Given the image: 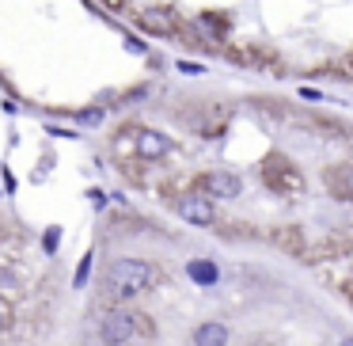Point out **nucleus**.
<instances>
[{"label":"nucleus","instance_id":"nucleus-10","mask_svg":"<svg viewBox=\"0 0 353 346\" xmlns=\"http://www.w3.org/2000/svg\"><path fill=\"white\" fill-rule=\"evenodd\" d=\"M163 19H175V16H171V12H163V8H148V12H145V23L152 27V31L168 35V31H171V23H163Z\"/></svg>","mask_w":353,"mask_h":346},{"label":"nucleus","instance_id":"nucleus-3","mask_svg":"<svg viewBox=\"0 0 353 346\" xmlns=\"http://www.w3.org/2000/svg\"><path fill=\"white\" fill-rule=\"evenodd\" d=\"M262 179H266V186H274V191L281 194H292L304 186V175H300L296 164H289L285 156H270L266 164H262Z\"/></svg>","mask_w":353,"mask_h":346},{"label":"nucleus","instance_id":"nucleus-7","mask_svg":"<svg viewBox=\"0 0 353 346\" xmlns=\"http://www.w3.org/2000/svg\"><path fill=\"white\" fill-rule=\"evenodd\" d=\"M327 191L334 194L338 202H353V164L330 168V175H327Z\"/></svg>","mask_w":353,"mask_h":346},{"label":"nucleus","instance_id":"nucleus-2","mask_svg":"<svg viewBox=\"0 0 353 346\" xmlns=\"http://www.w3.org/2000/svg\"><path fill=\"white\" fill-rule=\"evenodd\" d=\"M137 323H145V320L133 316V312H125V308H110V312L103 316V323H99V335H103L107 346H125L133 335H137Z\"/></svg>","mask_w":353,"mask_h":346},{"label":"nucleus","instance_id":"nucleus-15","mask_svg":"<svg viewBox=\"0 0 353 346\" xmlns=\"http://www.w3.org/2000/svg\"><path fill=\"white\" fill-rule=\"evenodd\" d=\"M345 65H350V69H353V57H350V61H345Z\"/></svg>","mask_w":353,"mask_h":346},{"label":"nucleus","instance_id":"nucleus-8","mask_svg":"<svg viewBox=\"0 0 353 346\" xmlns=\"http://www.w3.org/2000/svg\"><path fill=\"white\" fill-rule=\"evenodd\" d=\"M194 346H228V327L216 320L201 323L198 331H194Z\"/></svg>","mask_w":353,"mask_h":346},{"label":"nucleus","instance_id":"nucleus-6","mask_svg":"<svg viewBox=\"0 0 353 346\" xmlns=\"http://www.w3.org/2000/svg\"><path fill=\"white\" fill-rule=\"evenodd\" d=\"M137 153L145 156V160H160V156L171 153V141L163 137L160 130H141L137 133Z\"/></svg>","mask_w":353,"mask_h":346},{"label":"nucleus","instance_id":"nucleus-1","mask_svg":"<svg viewBox=\"0 0 353 346\" xmlns=\"http://www.w3.org/2000/svg\"><path fill=\"white\" fill-rule=\"evenodd\" d=\"M152 278H156V270L148 259H118L114 267H110L103 289H107L110 300H133L152 285Z\"/></svg>","mask_w":353,"mask_h":346},{"label":"nucleus","instance_id":"nucleus-13","mask_svg":"<svg viewBox=\"0 0 353 346\" xmlns=\"http://www.w3.org/2000/svg\"><path fill=\"white\" fill-rule=\"evenodd\" d=\"M8 327V305H4V300H0V331Z\"/></svg>","mask_w":353,"mask_h":346},{"label":"nucleus","instance_id":"nucleus-12","mask_svg":"<svg viewBox=\"0 0 353 346\" xmlns=\"http://www.w3.org/2000/svg\"><path fill=\"white\" fill-rule=\"evenodd\" d=\"M57 232H61V229H50L46 232V240H42V244H46V251H57V244H61V236H57Z\"/></svg>","mask_w":353,"mask_h":346},{"label":"nucleus","instance_id":"nucleus-14","mask_svg":"<svg viewBox=\"0 0 353 346\" xmlns=\"http://www.w3.org/2000/svg\"><path fill=\"white\" fill-rule=\"evenodd\" d=\"M107 4H110V8H118V4H122V0H107Z\"/></svg>","mask_w":353,"mask_h":346},{"label":"nucleus","instance_id":"nucleus-11","mask_svg":"<svg viewBox=\"0 0 353 346\" xmlns=\"http://www.w3.org/2000/svg\"><path fill=\"white\" fill-rule=\"evenodd\" d=\"M88 262H92V255H88V259H84V262H80V270H77V278H72V285H77V289H80V285H84V282H88V270H92V267H88Z\"/></svg>","mask_w":353,"mask_h":346},{"label":"nucleus","instance_id":"nucleus-4","mask_svg":"<svg viewBox=\"0 0 353 346\" xmlns=\"http://www.w3.org/2000/svg\"><path fill=\"white\" fill-rule=\"evenodd\" d=\"M175 213L183 217L186 224L205 229V224H213L216 209H213V202H209V194H183V198L175 202Z\"/></svg>","mask_w":353,"mask_h":346},{"label":"nucleus","instance_id":"nucleus-5","mask_svg":"<svg viewBox=\"0 0 353 346\" xmlns=\"http://www.w3.org/2000/svg\"><path fill=\"white\" fill-rule=\"evenodd\" d=\"M201 186H205L209 198H236L243 183H239V175H232V171H209Z\"/></svg>","mask_w":353,"mask_h":346},{"label":"nucleus","instance_id":"nucleus-9","mask_svg":"<svg viewBox=\"0 0 353 346\" xmlns=\"http://www.w3.org/2000/svg\"><path fill=\"white\" fill-rule=\"evenodd\" d=\"M186 274H190V282H198V285H216L221 270H216L213 259H190L186 262Z\"/></svg>","mask_w":353,"mask_h":346}]
</instances>
